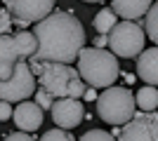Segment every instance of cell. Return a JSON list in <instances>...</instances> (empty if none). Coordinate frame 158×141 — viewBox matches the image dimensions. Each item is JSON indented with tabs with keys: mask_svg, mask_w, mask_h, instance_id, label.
Returning <instances> with one entry per match:
<instances>
[{
	"mask_svg": "<svg viewBox=\"0 0 158 141\" xmlns=\"http://www.w3.org/2000/svg\"><path fill=\"white\" fill-rule=\"evenodd\" d=\"M144 14H146V21H144V35H149V40L156 42V40H158V7L151 5Z\"/></svg>",
	"mask_w": 158,
	"mask_h": 141,
	"instance_id": "cell-16",
	"label": "cell"
},
{
	"mask_svg": "<svg viewBox=\"0 0 158 141\" xmlns=\"http://www.w3.org/2000/svg\"><path fill=\"white\" fill-rule=\"evenodd\" d=\"M52 120L57 127H64V129H76L83 122L85 118V106L80 99H73V96H59V99L52 101Z\"/></svg>",
	"mask_w": 158,
	"mask_h": 141,
	"instance_id": "cell-10",
	"label": "cell"
},
{
	"mask_svg": "<svg viewBox=\"0 0 158 141\" xmlns=\"http://www.w3.org/2000/svg\"><path fill=\"white\" fill-rule=\"evenodd\" d=\"M137 75L146 85H156L158 82V52H156V47L142 49L137 54Z\"/></svg>",
	"mask_w": 158,
	"mask_h": 141,
	"instance_id": "cell-12",
	"label": "cell"
},
{
	"mask_svg": "<svg viewBox=\"0 0 158 141\" xmlns=\"http://www.w3.org/2000/svg\"><path fill=\"white\" fill-rule=\"evenodd\" d=\"M35 89V75L31 73L26 59H19L14 64V71L10 73V78L0 80V99L17 104V101L28 99Z\"/></svg>",
	"mask_w": 158,
	"mask_h": 141,
	"instance_id": "cell-7",
	"label": "cell"
},
{
	"mask_svg": "<svg viewBox=\"0 0 158 141\" xmlns=\"http://www.w3.org/2000/svg\"><path fill=\"white\" fill-rule=\"evenodd\" d=\"M35 52V35L28 31L21 33H2L0 35V80L10 78L14 64L19 59H28Z\"/></svg>",
	"mask_w": 158,
	"mask_h": 141,
	"instance_id": "cell-6",
	"label": "cell"
},
{
	"mask_svg": "<svg viewBox=\"0 0 158 141\" xmlns=\"http://www.w3.org/2000/svg\"><path fill=\"white\" fill-rule=\"evenodd\" d=\"M83 2H102V0H83Z\"/></svg>",
	"mask_w": 158,
	"mask_h": 141,
	"instance_id": "cell-24",
	"label": "cell"
},
{
	"mask_svg": "<svg viewBox=\"0 0 158 141\" xmlns=\"http://www.w3.org/2000/svg\"><path fill=\"white\" fill-rule=\"evenodd\" d=\"M43 108L35 104V101H17V108L12 111V118L14 125H17V129H24V132H31V134H35L38 132V127L43 125Z\"/></svg>",
	"mask_w": 158,
	"mask_h": 141,
	"instance_id": "cell-11",
	"label": "cell"
},
{
	"mask_svg": "<svg viewBox=\"0 0 158 141\" xmlns=\"http://www.w3.org/2000/svg\"><path fill=\"white\" fill-rule=\"evenodd\" d=\"M135 106L139 108V111H156L158 106V92H156V85H146V87H142L137 94H135Z\"/></svg>",
	"mask_w": 158,
	"mask_h": 141,
	"instance_id": "cell-14",
	"label": "cell"
},
{
	"mask_svg": "<svg viewBox=\"0 0 158 141\" xmlns=\"http://www.w3.org/2000/svg\"><path fill=\"white\" fill-rule=\"evenodd\" d=\"M7 141H31L35 139V134H31V132H24V129H17V132H10V134H5Z\"/></svg>",
	"mask_w": 158,
	"mask_h": 141,
	"instance_id": "cell-21",
	"label": "cell"
},
{
	"mask_svg": "<svg viewBox=\"0 0 158 141\" xmlns=\"http://www.w3.org/2000/svg\"><path fill=\"white\" fill-rule=\"evenodd\" d=\"M12 31V17L5 7H0V35L2 33H10Z\"/></svg>",
	"mask_w": 158,
	"mask_h": 141,
	"instance_id": "cell-19",
	"label": "cell"
},
{
	"mask_svg": "<svg viewBox=\"0 0 158 141\" xmlns=\"http://www.w3.org/2000/svg\"><path fill=\"white\" fill-rule=\"evenodd\" d=\"M35 92V104H38L43 111H50V106H52V101H54V96L47 89H43V87H38V89H33Z\"/></svg>",
	"mask_w": 158,
	"mask_h": 141,
	"instance_id": "cell-17",
	"label": "cell"
},
{
	"mask_svg": "<svg viewBox=\"0 0 158 141\" xmlns=\"http://www.w3.org/2000/svg\"><path fill=\"white\" fill-rule=\"evenodd\" d=\"M54 2L57 0H5V10L12 17V24L28 26L52 12Z\"/></svg>",
	"mask_w": 158,
	"mask_h": 141,
	"instance_id": "cell-9",
	"label": "cell"
},
{
	"mask_svg": "<svg viewBox=\"0 0 158 141\" xmlns=\"http://www.w3.org/2000/svg\"><path fill=\"white\" fill-rule=\"evenodd\" d=\"M111 132H104V129H90V132H85L83 134V141H92V139H102V141H109L111 139Z\"/></svg>",
	"mask_w": 158,
	"mask_h": 141,
	"instance_id": "cell-20",
	"label": "cell"
},
{
	"mask_svg": "<svg viewBox=\"0 0 158 141\" xmlns=\"http://www.w3.org/2000/svg\"><path fill=\"white\" fill-rule=\"evenodd\" d=\"M153 5V0H111V10L120 19L137 21L139 17H144V12Z\"/></svg>",
	"mask_w": 158,
	"mask_h": 141,
	"instance_id": "cell-13",
	"label": "cell"
},
{
	"mask_svg": "<svg viewBox=\"0 0 158 141\" xmlns=\"http://www.w3.org/2000/svg\"><path fill=\"white\" fill-rule=\"evenodd\" d=\"M10 115H12V104L0 99V120H10Z\"/></svg>",
	"mask_w": 158,
	"mask_h": 141,
	"instance_id": "cell-22",
	"label": "cell"
},
{
	"mask_svg": "<svg viewBox=\"0 0 158 141\" xmlns=\"http://www.w3.org/2000/svg\"><path fill=\"white\" fill-rule=\"evenodd\" d=\"M94 47H106V33H99L97 40H94Z\"/></svg>",
	"mask_w": 158,
	"mask_h": 141,
	"instance_id": "cell-23",
	"label": "cell"
},
{
	"mask_svg": "<svg viewBox=\"0 0 158 141\" xmlns=\"http://www.w3.org/2000/svg\"><path fill=\"white\" fill-rule=\"evenodd\" d=\"M113 24H116V12H113L111 7H106V10H99L97 17H94L92 26L97 33H109L113 28Z\"/></svg>",
	"mask_w": 158,
	"mask_h": 141,
	"instance_id": "cell-15",
	"label": "cell"
},
{
	"mask_svg": "<svg viewBox=\"0 0 158 141\" xmlns=\"http://www.w3.org/2000/svg\"><path fill=\"white\" fill-rule=\"evenodd\" d=\"M35 78L40 87L47 89L54 99L59 96L80 99V94L85 89V82L78 75V68H73L71 64H61V61H43V68Z\"/></svg>",
	"mask_w": 158,
	"mask_h": 141,
	"instance_id": "cell-3",
	"label": "cell"
},
{
	"mask_svg": "<svg viewBox=\"0 0 158 141\" xmlns=\"http://www.w3.org/2000/svg\"><path fill=\"white\" fill-rule=\"evenodd\" d=\"M78 75L83 82H87L90 87H109L118 80L120 66L116 54L104 49V47H80L78 52Z\"/></svg>",
	"mask_w": 158,
	"mask_h": 141,
	"instance_id": "cell-2",
	"label": "cell"
},
{
	"mask_svg": "<svg viewBox=\"0 0 158 141\" xmlns=\"http://www.w3.org/2000/svg\"><path fill=\"white\" fill-rule=\"evenodd\" d=\"M35 52L31 54L38 61H61L71 64L85 47V31L78 17L71 12L52 10L40 21H35Z\"/></svg>",
	"mask_w": 158,
	"mask_h": 141,
	"instance_id": "cell-1",
	"label": "cell"
},
{
	"mask_svg": "<svg viewBox=\"0 0 158 141\" xmlns=\"http://www.w3.org/2000/svg\"><path fill=\"white\" fill-rule=\"evenodd\" d=\"M135 111H137V106H135V94L127 87L109 85V87H104V92L97 96V113L106 125L120 127L123 122H127L132 118Z\"/></svg>",
	"mask_w": 158,
	"mask_h": 141,
	"instance_id": "cell-4",
	"label": "cell"
},
{
	"mask_svg": "<svg viewBox=\"0 0 158 141\" xmlns=\"http://www.w3.org/2000/svg\"><path fill=\"white\" fill-rule=\"evenodd\" d=\"M144 40H146L144 28L130 19L116 21L113 28L106 33V47L116 57H123V59H135L144 49Z\"/></svg>",
	"mask_w": 158,
	"mask_h": 141,
	"instance_id": "cell-5",
	"label": "cell"
},
{
	"mask_svg": "<svg viewBox=\"0 0 158 141\" xmlns=\"http://www.w3.org/2000/svg\"><path fill=\"white\" fill-rule=\"evenodd\" d=\"M120 132H118V139L123 141H156L158 139V115L156 111H135L132 118L127 122L120 125Z\"/></svg>",
	"mask_w": 158,
	"mask_h": 141,
	"instance_id": "cell-8",
	"label": "cell"
},
{
	"mask_svg": "<svg viewBox=\"0 0 158 141\" xmlns=\"http://www.w3.org/2000/svg\"><path fill=\"white\" fill-rule=\"evenodd\" d=\"M43 139H45V141H52V139L71 141V139H73V132H71V129H64V127H54V129H50V132H45V134H43Z\"/></svg>",
	"mask_w": 158,
	"mask_h": 141,
	"instance_id": "cell-18",
	"label": "cell"
}]
</instances>
